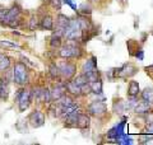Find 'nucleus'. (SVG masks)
Returning a JSON list of instances; mask_svg holds the SVG:
<instances>
[{
  "label": "nucleus",
  "mask_w": 153,
  "mask_h": 145,
  "mask_svg": "<svg viewBox=\"0 0 153 145\" xmlns=\"http://www.w3.org/2000/svg\"><path fill=\"white\" fill-rule=\"evenodd\" d=\"M63 37L66 38L68 41H75L79 42L83 38V31L80 30L78 18H70L69 24L63 32Z\"/></svg>",
  "instance_id": "obj_1"
},
{
  "label": "nucleus",
  "mask_w": 153,
  "mask_h": 145,
  "mask_svg": "<svg viewBox=\"0 0 153 145\" xmlns=\"http://www.w3.org/2000/svg\"><path fill=\"white\" fill-rule=\"evenodd\" d=\"M28 67L26 64H23L22 61L16 62V65L13 67V81L17 85H26L28 83Z\"/></svg>",
  "instance_id": "obj_2"
},
{
  "label": "nucleus",
  "mask_w": 153,
  "mask_h": 145,
  "mask_svg": "<svg viewBox=\"0 0 153 145\" xmlns=\"http://www.w3.org/2000/svg\"><path fill=\"white\" fill-rule=\"evenodd\" d=\"M60 67V78L66 80H71L76 74V65L70 62L69 60H66L64 62H61L59 65Z\"/></svg>",
  "instance_id": "obj_3"
},
{
  "label": "nucleus",
  "mask_w": 153,
  "mask_h": 145,
  "mask_svg": "<svg viewBox=\"0 0 153 145\" xmlns=\"http://www.w3.org/2000/svg\"><path fill=\"white\" fill-rule=\"evenodd\" d=\"M18 107H19V111L23 112V111H26L28 107H30V104L32 102V92L31 89H22L21 92L18 93Z\"/></svg>",
  "instance_id": "obj_4"
},
{
  "label": "nucleus",
  "mask_w": 153,
  "mask_h": 145,
  "mask_svg": "<svg viewBox=\"0 0 153 145\" xmlns=\"http://www.w3.org/2000/svg\"><path fill=\"white\" fill-rule=\"evenodd\" d=\"M115 78H123V79H128L131 78L138 72V69L131 64H128L124 67H119V69H115Z\"/></svg>",
  "instance_id": "obj_5"
},
{
  "label": "nucleus",
  "mask_w": 153,
  "mask_h": 145,
  "mask_svg": "<svg viewBox=\"0 0 153 145\" xmlns=\"http://www.w3.org/2000/svg\"><path fill=\"white\" fill-rule=\"evenodd\" d=\"M87 111H88L89 116H96V117H100V116H102L103 113H106L107 106H106V103H105V102H97V101H94V102H92L87 107Z\"/></svg>",
  "instance_id": "obj_6"
},
{
  "label": "nucleus",
  "mask_w": 153,
  "mask_h": 145,
  "mask_svg": "<svg viewBox=\"0 0 153 145\" xmlns=\"http://www.w3.org/2000/svg\"><path fill=\"white\" fill-rule=\"evenodd\" d=\"M32 127H41L45 125V115L41 112V111H33L28 117Z\"/></svg>",
  "instance_id": "obj_7"
},
{
  "label": "nucleus",
  "mask_w": 153,
  "mask_h": 145,
  "mask_svg": "<svg viewBox=\"0 0 153 145\" xmlns=\"http://www.w3.org/2000/svg\"><path fill=\"white\" fill-rule=\"evenodd\" d=\"M21 13H22L21 7H19V5H13L10 9H7L5 16H4L3 21L0 22V23H1V24H8L10 21H13V19L21 17Z\"/></svg>",
  "instance_id": "obj_8"
},
{
  "label": "nucleus",
  "mask_w": 153,
  "mask_h": 145,
  "mask_svg": "<svg viewBox=\"0 0 153 145\" xmlns=\"http://www.w3.org/2000/svg\"><path fill=\"white\" fill-rule=\"evenodd\" d=\"M69 21H70V18L66 17L65 14H59L56 17V26H54V30L56 28V32H55L56 35H60L63 37V32L66 28V26L69 24Z\"/></svg>",
  "instance_id": "obj_9"
},
{
  "label": "nucleus",
  "mask_w": 153,
  "mask_h": 145,
  "mask_svg": "<svg viewBox=\"0 0 153 145\" xmlns=\"http://www.w3.org/2000/svg\"><path fill=\"white\" fill-rule=\"evenodd\" d=\"M78 22H79V26H80V30L83 31V35H87V33H89L91 31L93 30V23L91 22V18L89 16H80L78 17Z\"/></svg>",
  "instance_id": "obj_10"
},
{
  "label": "nucleus",
  "mask_w": 153,
  "mask_h": 145,
  "mask_svg": "<svg viewBox=\"0 0 153 145\" xmlns=\"http://www.w3.org/2000/svg\"><path fill=\"white\" fill-rule=\"evenodd\" d=\"M91 126V116L87 113H78V117H76V125L75 127H78L79 130H85Z\"/></svg>",
  "instance_id": "obj_11"
},
{
  "label": "nucleus",
  "mask_w": 153,
  "mask_h": 145,
  "mask_svg": "<svg viewBox=\"0 0 153 145\" xmlns=\"http://www.w3.org/2000/svg\"><path fill=\"white\" fill-rule=\"evenodd\" d=\"M134 112L138 115H147L152 111V104L146 102V101H140V102H137L135 106H134Z\"/></svg>",
  "instance_id": "obj_12"
},
{
  "label": "nucleus",
  "mask_w": 153,
  "mask_h": 145,
  "mask_svg": "<svg viewBox=\"0 0 153 145\" xmlns=\"http://www.w3.org/2000/svg\"><path fill=\"white\" fill-rule=\"evenodd\" d=\"M64 87H65V90L66 93L73 95V97H82V93H80V87L74 84L71 80H66L64 83Z\"/></svg>",
  "instance_id": "obj_13"
},
{
  "label": "nucleus",
  "mask_w": 153,
  "mask_h": 145,
  "mask_svg": "<svg viewBox=\"0 0 153 145\" xmlns=\"http://www.w3.org/2000/svg\"><path fill=\"white\" fill-rule=\"evenodd\" d=\"M66 93V90H65V87L64 85H61V84H56L54 88H52L50 90V95H51V101L52 102H56L57 99L60 98L61 95H64Z\"/></svg>",
  "instance_id": "obj_14"
},
{
  "label": "nucleus",
  "mask_w": 153,
  "mask_h": 145,
  "mask_svg": "<svg viewBox=\"0 0 153 145\" xmlns=\"http://www.w3.org/2000/svg\"><path fill=\"white\" fill-rule=\"evenodd\" d=\"M40 27L46 31H54V18L50 14H45L40 22Z\"/></svg>",
  "instance_id": "obj_15"
},
{
  "label": "nucleus",
  "mask_w": 153,
  "mask_h": 145,
  "mask_svg": "<svg viewBox=\"0 0 153 145\" xmlns=\"http://www.w3.org/2000/svg\"><path fill=\"white\" fill-rule=\"evenodd\" d=\"M78 113H79V111H74V112H71L69 115L63 116V117H64V125L66 127H75Z\"/></svg>",
  "instance_id": "obj_16"
},
{
  "label": "nucleus",
  "mask_w": 153,
  "mask_h": 145,
  "mask_svg": "<svg viewBox=\"0 0 153 145\" xmlns=\"http://www.w3.org/2000/svg\"><path fill=\"white\" fill-rule=\"evenodd\" d=\"M93 70H97V61H96L94 56L89 57V59L83 64V66H82V74H85V72H89V71H93Z\"/></svg>",
  "instance_id": "obj_17"
},
{
  "label": "nucleus",
  "mask_w": 153,
  "mask_h": 145,
  "mask_svg": "<svg viewBox=\"0 0 153 145\" xmlns=\"http://www.w3.org/2000/svg\"><path fill=\"white\" fill-rule=\"evenodd\" d=\"M140 94V87L139 83L135 80H130L129 81V85H128V95L129 97H137Z\"/></svg>",
  "instance_id": "obj_18"
},
{
  "label": "nucleus",
  "mask_w": 153,
  "mask_h": 145,
  "mask_svg": "<svg viewBox=\"0 0 153 145\" xmlns=\"http://www.w3.org/2000/svg\"><path fill=\"white\" fill-rule=\"evenodd\" d=\"M59 56L64 60H70L73 59V52H71V47L69 43L66 45H61V47L59 48Z\"/></svg>",
  "instance_id": "obj_19"
},
{
  "label": "nucleus",
  "mask_w": 153,
  "mask_h": 145,
  "mask_svg": "<svg viewBox=\"0 0 153 145\" xmlns=\"http://www.w3.org/2000/svg\"><path fill=\"white\" fill-rule=\"evenodd\" d=\"M56 103L61 106V107H69V106H73L75 104L74 102V97L73 95H70V94H64V95H61L59 99L56 101Z\"/></svg>",
  "instance_id": "obj_20"
},
{
  "label": "nucleus",
  "mask_w": 153,
  "mask_h": 145,
  "mask_svg": "<svg viewBox=\"0 0 153 145\" xmlns=\"http://www.w3.org/2000/svg\"><path fill=\"white\" fill-rule=\"evenodd\" d=\"M68 43H69L70 47H71V52H73V59H80V57L83 56V54H84L82 46H80L79 43H76L75 41H69Z\"/></svg>",
  "instance_id": "obj_21"
},
{
  "label": "nucleus",
  "mask_w": 153,
  "mask_h": 145,
  "mask_svg": "<svg viewBox=\"0 0 153 145\" xmlns=\"http://www.w3.org/2000/svg\"><path fill=\"white\" fill-rule=\"evenodd\" d=\"M9 94V84L5 78H0V101H5Z\"/></svg>",
  "instance_id": "obj_22"
},
{
  "label": "nucleus",
  "mask_w": 153,
  "mask_h": 145,
  "mask_svg": "<svg viewBox=\"0 0 153 145\" xmlns=\"http://www.w3.org/2000/svg\"><path fill=\"white\" fill-rule=\"evenodd\" d=\"M61 37L60 35H55L52 36L51 38H50V48H52V50H56V48H60L61 47V45H63V40H61Z\"/></svg>",
  "instance_id": "obj_23"
},
{
  "label": "nucleus",
  "mask_w": 153,
  "mask_h": 145,
  "mask_svg": "<svg viewBox=\"0 0 153 145\" xmlns=\"http://www.w3.org/2000/svg\"><path fill=\"white\" fill-rule=\"evenodd\" d=\"M91 85V90H92V93L93 94H102V88H103V85H102V80L101 79H98V80H96V81H92V83H89Z\"/></svg>",
  "instance_id": "obj_24"
},
{
  "label": "nucleus",
  "mask_w": 153,
  "mask_h": 145,
  "mask_svg": "<svg viewBox=\"0 0 153 145\" xmlns=\"http://www.w3.org/2000/svg\"><path fill=\"white\" fill-rule=\"evenodd\" d=\"M10 59L4 54H0V72L1 71H7L10 67Z\"/></svg>",
  "instance_id": "obj_25"
},
{
  "label": "nucleus",
  "mask_w": 153,
  "mask_h": 145,
  "mask_svg": "<svg viewBox=\"0 0 153 145\" xmlns=\"http://www.w3.org/2000/svg\"><path fill=\"white\" fill-rule=\"evenodd\" d=\"M140 95H142L143 101H146V102L153 104V88H146L140 93Z\"/></svg>",
  "instance_id": "obj_26"
},
{
  "label": "nucleus",
  "mask_w": 153,
  "mask_h": 145,
  "mask_svg": "<svg viewBox=\"0 0 153 145\" xmlns=\"http://www.w3.org/2000/svg\"><path fill=\"white\" fill-rule=\"evenodd\" d=\"M49 72H50V76L52 79H59L60 78V67H59V65L55 64V62L50 64Z\"/></svg>",
  "instance_id": "obj_27"
},
{
  "label": "nucleus",
  "mask_w": 153,
  "mask_h": 145,
  "mask_svg": "<svg viewBox=\"0 0 153 145\" xmlns=\"http://www.w3.org/2000/svg\"><path fill=\"white\" fill-rule=\"evenodd\" d=\"M84 76H85V79H87L88 83H92V81H96V80L101 79V72H100L98 70H93V71L85 72Z\"/></svg>",
  "instance_id": "obj_28"
},
{
  "label": "nucleus",
  "mask_w": 153,
  "mask_h": 145,
  "mask_svg": "<svg viewBox=\"0 0 153 145\" xmlns=\"http://www.w3.org/2000/svg\"><path fill=\"white\" fill-rule=\"evenodd\" d=\"M71 81H73L74 84H76V85H83V84H85V83H88L87 81V79H85V76H84V74H80V75H78V76H74L73 79H71Z\"/></svg>",
  "instance_id": "obj_29"
},
{
  "label": "nucleus",
  "mask_w": 153,
  "mask_h": 145,
  "mask_svg": "<svg viewBox=\"0 0 153 145\" xmlns=\"http://www.w3.org/2000/svg\"><path fill=\"white\" fill-rule=\"evenodd\" d=\"M80 93H82V97H87L89 94H92V90H91L89 83H85L83 85H80Z\"/></svg>",
  "instance_id": "obj_30"
},
{
  "label": "nucleus",
  "mask_w": 153,
  "mask_h": 145,
  "mask_svg": "<svg viewBox=\"0 0 153 145\" xmlns=\"http://www.w3.org/2000/svg\"><path fill=\"white\" fill-rule=\"evenodd\" d=\"M28 27H30V30H36L38 27V19H37V16H32L30 18V23H28Z\"/></svg>",
  "instance_id": "obj_31"
},
{
  "label": "nucleus",
  "mask_w": 153,
  "mask_h": 145,
  "mask_svg": "<svg viewBox=\"0 0 153 145\" xmlns=\"http://www.w3.org/2000/svg\"><path fill=\"white\" fill-rule=\"evenodd\" d=\"M49 3L51 8L55 9V10H60L61 5H63V0H49Z\"/></svg>",
  "instance_id": "obj_32"
},
{
  "label": "nucleus",
  "mask_w": 153,
  "mask_h": 145,
  "mask_svg": "<svg viewBox=\"0 0 153 145\" xmlns=\"http://www.w3.org/2000/svg\"><path fill=\"white\" fill-rule=\"evenodd\" d=\"M0 46L7 47V48H18L19 46L16 45L14 42H9V41H0Z\"/></svg>",
  "instance_id": "obj_33"
},
{
  "label": "nucleus",
  "mask_w": 153,
  "mask_h": 145,
  "mask_svg": "<svg viewBox=\"0 0 153 145\" xmlns=\"http://www.w3.org/2000/svg\"><path fill=\"white\" fill-rule=\"evenodd\" d=\"M146 132H147L148 135H152V136H153V121L147 125V127H146Z\"/></svg>",
  "instance_id": "obj_34"
},
{
  "label": "nucleus",
  "mask_w": 153,
  "mask_h": 145,
  "mask_svg": "<svg viewBox=\"0 0 153 145\" xmlns=\"http://www.w3.org/2000/svg\"><path fill=\"white\" fill-rule=\"evenodd\" d=\"M5 13H7V9L0 5V22L3 21V18H4V16H5Z\"/></svg>",
  "instance_id": "obj_35"
},
{
  "label": "nucleus",
  "mask_w": 153,
  "mask_h": 145,
  "mask_svg": "<svg viewBox=\"0 0 153 145\" xmlns=\"http://www.w3.org/2000/svg\"><path fill=\"white\" fill-rule=\"evenodd\" d=\"M144 69H146V71L148 72V74L153 75V64H152V65H149V66H146Z\"/></svg>",
  "instance_id": "obj_36"
},
{
  "label": "nucleus",
  "mask_w": 153,
  "mask_h": 145,
  "mask_svg": "<svg viewBox=\"0 0 153 145\" xmlns=\"http://www.w3.org/2000/svg\"><path fill=\"white\" fill-rule=\"evenodd\" d=\"M152 113H153V109H152Z\"/></svg>",
  "instance_id": "obj_37"
},
{
  "label": "nucleus",
  "mask_w": 153,
  "mask_h": 145,
  "mask_svg": "<svg viewBox=\"0 0 153 145\" xmlns=\"http://www.w3.org/2000/svg\"><path fill=\"white\" fill-rule=\"evenodd\" d=\"M152 35H153V31H152Z\"/></svg>",
  "instance_id": "obj_38"
}]
</instances>
